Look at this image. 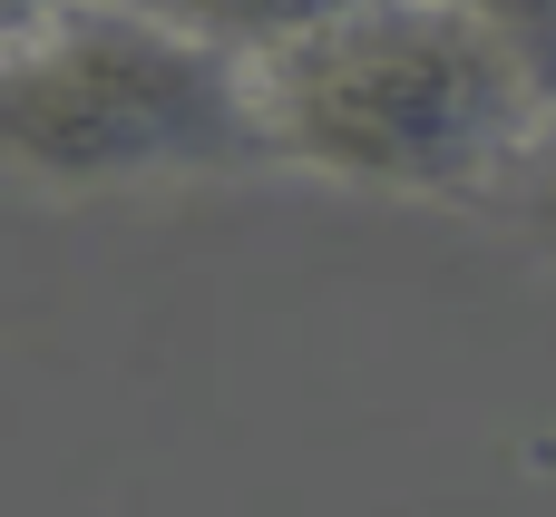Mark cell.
<instances>
[{
	"mask_svg": "<svg viewBox=\"0 0 556 517\" xmlns=\"http://www.w3.org/2000/svg\"><path fill=\"white\" fill-rule=\"evenodd\" d=\"M0 166L59 196L264 166L254 68L127 0H78L0 49Z\"/></svg>",
	"mask_w": 556,
	"mask_h": 517,
	"instance_id": "obj_2",
	"label": "cell"
},
{
	"mask_svg": "<svg viewBox=\"0 0 556 517\" xmlns=\"http://www.w3.org/2000/svg\"><path fill=\"white\" fill-rule=\"evenodd\" d=\"M127 10L186 29L195 49H215V59H235V68H264V59H283L293 39H313V29H332V20H352V10H371V0H127Z\"/></svg>",
	"mask_w": 556,
	"mask_h": 517,
	"instance_id": "obj_3",
	"label": "cell"
},
{
	"mask_svg": "<svg viewBox=\"0 0 556 517\" xmlns=\"http://www.w3.org/2000/svg\"><path fill=\"white\" fill-rule=\"evenodd\" d=\"M450 10H469V20L528 68V88L556 108V0H450Z\"/></svg>",
	"mask_w": 556,
	"mask_h": 517,
	"instance_id": "obj_4",
	"label": "cell"
},
{
	"mask_svg": "<svg viewBox=\"0 0 556 517\" xmlns=\"http://www.w3.org/2000/svg\"><path fill=\"white\" fill-rule=\"evenodd\" d=\"M59 10H78V0H0V49H10V39H29V29H49Z\"/></svg>",
	"mask_w": 556,
	"mask_h": 517,
	"instance_id": "obj_5",
	"label": "cell"
},
{
	"mask_svg": "<svg viewBox=\"0 0 556 517\" xmlns=\"http://www.w3.org/2000/svg\"><path fill=\"white\" fill-rule=\"evenodd\" d=\"M538 225L556 235V166H547V186H538Z\"/></svg>",
	"mask_w": 556,
	"mask_h": 517,
	"instance_id": "obj_6",
	"label": "cell"
},
{
	"mask_svg": "<svg viewBox=\"0 0 556 517\" xmlns=\"http://www.w3.org/2000/svg\"><path fill=\"white\" fill-rule=\"evenodd\" d=\"M264 156L371 196H479L556 108L450 0H371L254 68Z\"/></svg>",
	"mask_w": 556,
	"mask_h": 517,
	"instance_id": "obj_1",
	"label": "cell"
}]
</instances>
